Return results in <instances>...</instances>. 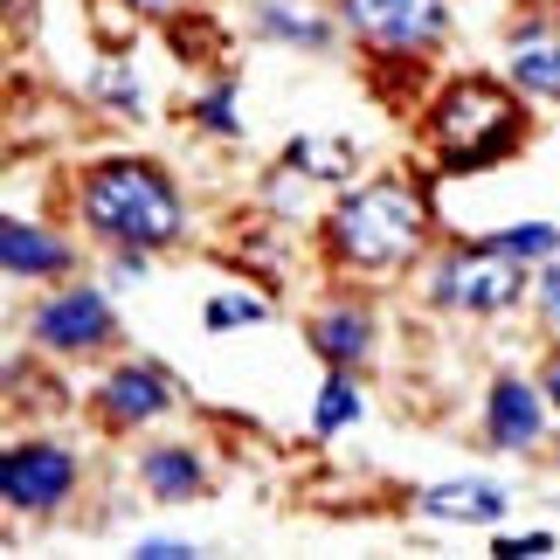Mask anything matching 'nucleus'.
<instances>
[{"label":"nucleus","mask_w":560,"mask_h":560,"mask_svg":"<svg viewBox=\"0 0 560 560\" xmlns=\"http://www.w3.org/2000/svg\"><path fill=\"white\" fill-rule=\"evenodd\" d=\"M83 222L118 249H166L180 243L187 208L153 160H97L83 174Z\"/></svg>","instance_id":"1"},{"label":"nucleus","mask_w":560,"mask_h":560,"mask_svg":"<svg viewBox=\"0 0 560 560\" xmlns=\"http://www.w3.org/2000/svg\"><path fill=\"white\" fill-rule=\"evenodd\" d=\"M422 194L408 180H368L353 194H339V208L326 214L332 249L353 270H401L422 256Z\"/></svg>","instance_id":"2"},{"label":"nucleus","mask_w":560,"mask_h":560,"mask_svg":"<svg viewBox=\"0 0 560 560\" xmlns=\"http://www.w3.org/2000/svg\"><path fill=\"white\" fill-rule=\"evenodd\" d=\"M429 125H436L443 174H485V166H499L505 153H520V139H526L520 97L491 77H457L436 97V118Z\"/></svg>","instance_id":"3"},{"label":"nucleus","mask_w":560,"mask_h":560,"mask_svg":"<svg viewBox=\"0 0 560 560\" xmlns=\"http://www.w3.org/2000/svg\"><path fill=\"white\" fill-rule=\"evenodd\" d=\"M526 291H533L526 264H512V256L485 249V243H470V249H450L443 264L429 270V298H436V305H450V312H478V318H491V312H512Z\"/></svg>","instance_id":"4"},{"label":"nucleus","mask_w":560,"mask_h":560,"mask_svg":"<svg viewBox=\"0 0 560 560\" xmlns=\"http://www.w3.org/2000/svg\"><path fill=\"white\" fill-rule=\"evenodd\" d=\"M347 28L387 56H422L450 35V0H339Z\"/></svg>","instance_id":"5"},{"label":"nucleus","mask_w":560,"mask_h":560,"mask_svg":"<svg viewBox=\"0 0 560 560\" xmlns=\"http://www.w3.org/2000/svg\"><path fill=\"white\" fill-rule=\"evenodd\" d=\"M28 332H35V347H49V353H97L104 339L118 332V318H112V305H104V291L70 284V291L42 298Z\"/></svg>","instance_id":"6"},{"label":"nucleus","mask_w":560,"mask_h":560,"mask_svg":"<svg viewBox=\"0 0 560 560\" xmlns=\"http://www.w3.org/2000/svg\"><path fill=\"white\" fill-rule=\"evenodd\" d=\"M0 491L14 512H56L77 491V457L62 443H14L0 464Z\"/></svg>","instance_id":"7"},{"label":"nucleus","mask_w":560,"mask_h":560,"mask_svg":"<svg viewBox=\"0 0 560 560\" xmlns=\"http://www.w3.org/2000/svg\"><path fill=\"white\" fill-rule=\"evenodd\" d=\"M547 429V408H540V387L520 381V374H499L485 395V436L491 450H533Z\"/></svg>","instance_id":"8"},{"label":"nucleus","mask_w":560,"mask_h":560,"mask_svg":"<svg viewBox=\"0 0 560 560\" xmlns=\"http://www.w3.org/2000/svg\"><path fill=\"white\" fill-rule=\"evenodd\" d=\"M97 408H104V422H118V429H132V422H153L174 408V381H166L160 368H118V374H104L97 387Z\"/></svg>","instance_id":"9"},{"label":"nucleus","mask_w":560,"mask_h":560,"mask_svg":"<svg viewBox=\"0 0 560 560\" xmlns=\"http://www.w3.org/2000/svg\"><path fill=\"white\" fill-rule=\"evenodd\" d=\"M422 512L429 520H450V526H499L512 512V491L491 485V478H450V485L422 491Z\"/></svg>","instance_id":"10"},{"label":"nucleus","mask_w":560,"mask_h":560,"mask_svg":"<svg viewBox=\"0 0 560 560\" xmlns=\"http://www.w3.org/2000/svg\"><path fill=\"white\" fill-rule=\"evenodd\" d=\"M0 264H8V277H62L77 249L35 222H0Z\"/></svg>","instance_id":"11"},{"label":"nucleus","mask_w":560,"mask_h":560,"mask_svg":"<svg viewBox=\"0 0 560 560\" xmlns=\"http://www.w3.org/2000/svg\"><path fill=\"white\" fill-rule=\"evenodd\" d=\"M505 70H512V83H520V91H533V97H560V35L526 28L520 42H512Z\"/></svg>","instance_id":"12"},{"label":"nucleus","mask_w":560,"mask_h":560,"mask_svg":"<svg viewBox=\"0 0 560 560\" xmlns=\"http://www.w3.org/2000/svg\"><path fill=\"white\" fill-rule=\"evenodd\" d=\"M312 347L332 360V368H360L374 347V326H368V312H353V305H339V312H318L312 318Z\"/></svg>","instance_id":"13"},{"label":"nucleus","mask_w":560,"mask_h":560,"mask_svg":"<svg viewBox=\"0 0 560 560\" xmlns=\"http://www.w3.org/2000/svg\"><path fill=\"white\" fill-rule=\"evenodd\" d=\"M139 478H145V491H153V499H194V491L208 485V470H201V457H194V450L160 443V450H145V457H139Z\"/></svg>","instance_id":"14"},{"label":"nucleus","mask_w":560,"mask_h":560,"mask_svg":"<svg viewBox=\"0 0 560 560\" xmlns=\"http://www.w3.org/2000/svg\"><path fill=\"white\" fill-rule=\"evenodd\" d=\"M256 28L277 42H298V49H332V21L305 14L298 0H256Z\"/></svg>","instance_id":"15"},{"label":"nucleus","mask_w":560,"mask_h":560,"mask_svg":"<svg viewBox=\"0 0 560 560\" xmlns=\"http://www.w3.org/2000/svg\"><path fill=\"white\" fill-rule=\"evenodd\" d=\"M360 416V387H353V368H332V381L318 387V408H312V429L318 436H339Z\"/></svg>","instance_id":"16"},{"label":"nucleus","mask_w":560,"mask_h":560,"mask_svg":"<svg viewBox=\"0 0 560 560\" xmlns=\"http://www.w3.org/2000/svg\"><path fill=\"white\" fill-rule=\"evenodd\" d=\"M485 249L512 256V264H547V256L560 249V229H553V222H520V229H499V235H485Z\"/></svg>","instance_id":"17"},{"label":"nucleus","mask_w":560,"mask_h":560,"mask_svg":"<svg viewBox=\"0 0 560 560\" xmlns=\"http://www.w3.org/2000/svg\"><path fill=\"white\" fill-rule=\"evenodd\" d=\"M347 160H353V145H332V139H298L291 145V166H298V174H312V180H339V174H347Z\"/></svg>","instance_id":"18"},{"label":"nucleus","mask_w":560,"mask_h":560,"mask_svg":"<svg viewBox=\"0 0 560 560\" xmlns=\"http://www.w3.org/2000/svg\"><path fill=\"white\" fill-rule=\"evenodd\" d=\"M208 332H229V326H256L264 318V298H235V291H222V298H208Z\"/></svg>","instance_id":"19"},{"label":"nucleus","mask_w":560,"mask_h":560,"mask_svg":"<svg viewBox=\"0 0 560 560\" xmlns=\"http://www.w3.org/2000/svg\"><path fill=\"white\" fill-rule=\"evenodd\" d=\"M194 112H201V125L208 132H243V118H235V83H214V91H201V104H194Z\"/></svg>","instance_id":"20"},{"label":"nucleus","mask_w":560,"mask_h":560,"mask_svg":"<svg viewBox=\"0 0 560 560\" xmlns=\"http://www.w3.org/2000/svg\"><path fill=\"white\" fill-rule=\"evenodd\" d=\"M97 97H112L118 112H132V118H139V104H145L139 97V77L125 70V62H104V70H97Z\"/></svg>","instance_id":"21"},{"label":"nucleus","mask_w":560,"mask_h":560,"mask_svg":"<svg viewBox=\"0 0 560 560\" xmlns=\"http://www.w3.org/2000/svg\"><path fill=\"white\" fill-rule=\"evenodd\" d=\"M491 553H499V560H533V553H553V540H547V533H520V540H499Z\"/></svg>","instance_id":"22"},{"label":"nucleus","mask_w":560,"mask_h":560,"mask_svg":"<svg viewBox=\"0 0 560 560\" xmlns=\"http://www.w3.org/2000/svg\"><path fill=\"white\" fill-rule=\"evenodd\" d=\"M533 291H540V312H547L553 326H560V264H547L540 277H533Z\"/></svg>","instance_id":"23"},{"label":"nucleus","mask_w":560,"mask_h":560,"mask_svg":"<svg viewBox=\"0 0 560 560\" xmlns=\"http://www.w3.org/2000/svg\"><path fill=\"white\" fill-rule=\"evenodd\" d=\"M145 256H153V249H118L112 256V277H118V284H139V277H145Z\"/></svg>","instance_id":"24"},{"label":"nucleus","mask_w":560,"mask_h":560,"mask_svg":"<svg viewBox=\"0 0 560 560\" xmlns=\"http://www.w3.org/2000/svg\"><path fill=\"white\" fill-rule=\"evenodd\" d=\"M139 560H194L187 540H139Z\"/></svg>","instance_id":"25"},{"label":"nucleus","mask_w":560,"mask_h":560,"mask_svg":"<svg viewBox=\"0 0 560 560\" xmlns=\"http://www.w3.org/2000/svg\"><path fill=\"white\" fill-rule=\"evenodd\" d=\"M139 8H145V14H166V8H174V0H139Z\"/></svg>","instance_id":"26"}]
</instances>
